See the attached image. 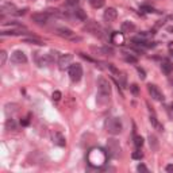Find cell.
Listing matches in <instances>:
<instances>
[{
	"mask_svg": "<svg viewBox=\"0 0 173 173\" xmlns=\"http://www.w3.org/2000/svg\"><path fill=\"white\" fill-rule=\"evenodd\" d=\"M72 60H73L72 54H64V56H61L60 58H58V65H60V68H61V69H65V68H68Z\"/></svg>",
	"mask_w": 173,
	"mask_h": 173,
	"instance_id": "obj_11",
	"label": "cell"
},
{
	"mask_svg": "<svg viewBox=\"0 0 173 173\" xmlns=\"http://www.w3.org/2000/svg\"><path fill=\"white\" fill-rule=\"evenodd\" d=\"M23 42L25 43H33V45H45L43 41H41L38 38H25L23 39Z\"/></svg>",
	"mask_w": 173,
	"mask_h": 173,
	"instance_id": "obj_19",
	"label": "cell"
},
{
	"mask_svg": "<svg viewBox=\"0 0 173 173\" xmlns=\"http://www.w3.org/2000/svg\"><path fill=\"white\" fill-rule=\"evenodd\" d=\"M149 144H150L151 150H157L158 149V140L155 135H150V137H149Z\"/></svg>",
	"mask_w": 173,
	"mask_h": 173,
	"instance_id": "obj_17",
	"label": "cell"
},
{
	"mask_svg": "<svg viewBox=\"0 0 173 173\" xmlns=\"http://www.w3.org/2000/svg\"><path fill=\"white\" fill-rule=\"evenodd\" d=\"M168 31H171V33H173V26H171V27H168Z\"/></svg>",
	"mask_w": 173,
	"mask_h": 173,
	"instance_id": "obj_35",
	"label": "cell"
},
{
	"mask_svg": "<svg viewBox=\"0 0 173 173\" xmlns=\"http://www.w3.org/2000/svg\"><path fill=\"white\" fill-rule=\"evenodd\" d=\"M138 73L141 74V79H145V77H146V76H145V70L141 69V68H138Z\"/></svg>",
	"mask_w": 173,
	"mask_h": 173,
	"instance_id": "obj_32",
	"label": "cell"
},
{
	"mask_svg": "<svg viewBox=\"0 0 173 173\" xmlns=\"http://www.w3.org/2000/svg\"><path fill=\"white\" fill-rule=\"evenodd\" d=\"M6 127H7V130H10V128H12V130H16V124H15V122H14V119H8V120H7Z\"/></svg>",
	"mask_w": 173,
	"mask_h": 173,
	"instance_id": "obj_24",
	"label": "cell"
},
{
	"mask_svg": "<svg viewBox=\"0 0 173 173\" xmlns=\"http://www.w3.org/2000/svg\"><path fill=\"white\" fill-rule=\"evenodd\" d=\"M20 123H22L23 126H27V124H29V116H27V118H25V119H23L22 122H20Z\"/></svg>",
	"mask_w": 173,
	"mask_h": 173,
	"instance_id": "obj_34",
	"label": "cell"
},
{
	"mask_svg": "<svg viewBox=\"0 0 173 173\" xmlns=\"http://www.w3.org/2000/svg\"><path fill=\"white\" fill-rule=\"evenodd\" d=\"M6 60H7V53L4 50H2V52H0V65H4Z\"/></svg>",
	"mask_w": 173,
	"mask_h": 173,
	"instance_id": "obj_26",
	"label": "cell"
},
{
	"mask_svg": "<svg viewBox=\"0 0 173 173\" xmlns=\"http://www.w3.org/2000/svg\"><path fill=\"white\" fill-rule=\"evenodd\" d=\"M147 91H149V93H150L151 99H154L157 101H162V100H164V95H162V92L155 85H153V84H149V85H147Z\"/></svg>",
	"mask_w": 173,
	"mask_h": 173,
	"instance_id": "obj_8",
	"label": "cell"
},
{
	"mask_svg": "<svg viewBox=\"0 0 173 173\" xmlns=\"http://www.w3.org/2000/svg\"><path fill=\"white\" fill-rule=\"evenodd\" d=\"M111 42L115 43V45H123V43H124L123 33H119V31L112 33V35H111Z\"/></svg>",
	"mask_w": 173,
	"mask_h": 173,
	"instance_id": "obj_13",
	"label": "cell"
},
{
	"mask_svg": "<svg viewBox=\"0 0 173 173\" xmlns=\"http://www.w3.org/2000/svg\"><path fill=\"white\" fill-rule=\"evenodd\" d=\"M69 77L73 83H79L83 77V68L80 64H73L69 66Z\"/></svg>",
	"mask_w": 173,
	"mask_h": 173,
	"instance_id": "obj_4",
	"label": "cell"
},
{
	"mask_svg": "<svg viewBox=\"0 0 173 173\" xmlns=\"http://www.w3.org/2000/svg\"><path fill=\"white\" fill-rule=\"evenodd\" d=\"M169 49H171V50H173V42L171 43V45H169Z\"/></svg>",
	"mask_w": 173,
	"mask_h": 173,
	"instance_id": "obj_36",
	"label": "cell"
},
{
	"mask_svg": "<svg viewBox=\"0 0 173 173\" xmlns=\"http://www.w3.org/2000/svg\"><path fill=\"white\" fill-rule=\"evenodd\" d=\"M130 89H131V92H133L134 95L138 93V85H135V84H133V85L130 87Z\"/></svg>",
	"mask_w": 173,
	"mask_h": 173,
	"instance_id": "obj_31",
	"label": "cell"
},
{
	"mask_svg": "<svg viewBox=\"0 0 173 173\" xmlns=\"http://www.w3.org/2000/svg\"><path fill=\"white\" fill-rule=\"evenodd\" d=\"M74 14H76V16L79 18L80 20H87V14L84 10H81V8H77L76 11H74Z\"/></svg>",
	"mask_w": 173,
	"mask_h": 173,
	"instance_id": "obj_20",
	"label": "cell"
},
{
	"mask_svg": "<svg viewBox=\"0 0 173 173\" xmlns=\"http://www.w3.org/2000/svg\"><path fill=\"white\" fill-rule=\"evenodd\" d=\"M111 95V87H110V83L104 79V77H100L97 80V101L99 104H103L104 101L108 100Z\"/></svg>",
	"mask_w": 173,
	"mask_h": 173,
	"instance_id": "obj_2",
	"label": "cell"
},
{
	"mask_svg": "<svg viewBox=\"0 0 173 173\" xmlns=\"http://www.w3.org/2000/svg\"><path fill=\"white\" fill-rule=\"evenodd\" d=\"M54 33L58 37H61V38H65V39H70V41H80L81 39L80 37L74 35V33L70 29H68V27H57V29L54 30Z\"/></svg>",
	"mask_w": 173,
	"mask_h": 173,
	"instance_id": "obj_3",
	"label": "cell"
},
{
	"mask_svg": "<svg viewBox=\"0 0 173 173\" xmlns=\"http://www.w3.org/2000/svg\"><path fill=\"white\" fill-rule=\"evenodd\" d=\"M171 107H172V110H173V101H172V104H171Z\"/></svg>",
	"mask_w": 173,
	"mask_h": 173,
	"instance_id": "obj_38",
	"label": "cell"
},
{
	"mask_svg": "<svg viewBox=\"0 0 173 173\" xmlns=\"http://www.w3.org/2000/svg\"><path fill=\"white\" fill-rule=\"evenodd\" d=\"M84 29L95 37H101V33H103L101 26L97 22H95V20H88V22L85 23V27H84Z\"/></svg>",
	"mask_w": 173,
	"mask_h": 173,
	"instance_id": "obj_6",
	"label": "cell"
},
{
	"mask_svg": "<svg viewBox=\"0 0 173 173\" xmlns=\"http://www.w3.org/2000/svg\"><path fill=\"white\" fill-rule=\"evenodd\" d=\"M137 171H138V172H147L149 169L145 167L144 164H141V165H138V167H137Z\"/></svg>",
	"mask_w": 173,
	"mask_h": 173,
	"instance_id": "obj_30",
	"label": "cell"
},
{
	"mask_svg": "<svg viewBox=\"0 0 173 173\" xmlns=\"http://www.w3.org/2000/svg\"><path fill=\"white\" fill-rule=\"evenodd\" d=\"M107 151H104L103 149L100 147H93L89 150V153H88L87 158H88V162H89L91 167H95V168H100L103 167L104 164H106L107 161Z\"/></svg>",
	"mask_w": 173,
	"mask_h": 173,
	"instance_id": "obj_1",
	"label": "cell"
},
{
	"mask_svg": "<svg viewBox=\"0 0 173 173\" xmlns=\"http://www.w3.org/2000/svg\"><path fill=\"white\" fill-rule=\"evenodd\" d=\"M107 150L111 157H118L120 154V145L116 140H108L107 142Z\"/></svg>",
	"mask_w": 173,
	"mask_h": 173,
	"instance_id": "obj_7",
	"label": "cell"
},
{
	"mask_svg": "<svg viewBox=\"0 0 173 173\" xmlns=\"http://www.w3.org/2000/svg\"><path fill=\"white\" fill-rule=\"evenodd\" d=\"M134 145L138 149H141L142 146H144V138H142V137H135L134 138Z\"/></svg>",
	"mask_w": 173,
	"mask_h": 173,
	"instance_id": "obj_22",
	"label": "cell"
},
{
	"mask_svg": "<svg viewBox=\"0 0 173 173\" xmlns=\"http://www.w3.org/2000/svg\"><path fill=\"white\" fill-rule=\"evenodd\" d=\"M89 3L93 8H101L104 6V0H89Z\"/></svg>",
	"mask_w": 173,
	"mask_h": 173,
	"instance_id": "obj_21",
	"label": "cell"
},
{
	"mask_svg": "<svg viewBox=\"0 0 173 173\" xmlns=\"http://www.w3.org/2000/svg\"><path fill=\"white\" fill-rule=\"evenodd\" d=\"M124 61L130 64H137V58L134 56H128V54H124Z\"/></svg>",
	"mask_w": 173,
	"mask_h": 173,
	"instance_id": "obj_25",
	"label": "cell"
},
{
	"mask_svg": "<svg viewBox=\"0 0 173 173\" xmlns=\"http://www.w3.org/2000/svg\"><path fill=\"white\" fill-rule=\"evenodd\" d=\"M135 30V25L133 22H128V20H126V22L122 23L120 26V31L123 34H127V33H133Z\"/></svg>",
	"mask_w": 173,
	"mask_h": 173,
	"instance_id": "obj_14",
	"label": "cell"
},
{
	"mask_svg": "<svg viewBox=\"0 0 173 173\" xmlns=\"http://www.w3.org/2000/svg\"><path fill=\"white\" fill-rule=\"evenodd\" d=\"M101 54H106V56H114V50L108 46L101 47Z\"/></svg>",
	"mask_w": 173,
	"mask_h": 173,
	"instance_id": "obj_23",
	"label": "cell"
},
{
	"mask_svg": "<svg viewBox=\"0 0 173 173\" xmlns=\"http://www.w3.org/2000/svg\"><path fill=\"white\" fill-rule=\"evenodd\" d=\"M79 3H80L79 0H66V4L68 6H72V7H76Z\"/></svg>",
	"mask_w": 173,
	"mask_h": 173,
	"instance_id": "obj_29",
	"label": "cell"
},
{
	"mask_svg": "<svg viewBox=\"0 0 173 173\" xmlns=\"http://www.w3.org/2000/svg\"><path fill=\"white\" fill-rule=\"evenodd\" d=\"M107 131L112 135H118L122 131V123L118 118H111L107 122Z\"/></svg>",
	"mask_w": 173,
	"mask_h": 173,
	"instance_id": "obj_5",
	"label": "cell"
},
{
	"mask_svg": "<svg viewBox=\"0 0 173 173\" xmlns=\"http://www.w3.org/2000/svg\"><path fill=\"white\" fill-rule=\"evenodd\" d=\"M142 157H144V154H142L140 150H138V151H134V153H133V158H135V160H141Z\"/></svg>",
	"mask_w": 173,
	"mask_h": 173,
	"instance_id": "obj_28",
	"label": "cell"
},
{
	"mask_svg": "<svg viewBox=\"0 0 173 173\" xmlns=\"http://www.w3.org/2000/svg\"><path fill=\"white\" fill-rule=\"evenodd\" d=\"M150 123H151V126H153L155 130L162 131V124L160 123V122H158V119L154 116V115H153V116H150Z\"/></svg>",
	"mask_w": 173,
	"mask_h": 173,
	"instance_id": "obj_18",
	"label": "cell"
},
{
	"mask_svg": "<svg viewBox=\"0 0 173 173\" xmlns=\"http://www.w3.org/2000/svg\"><path fill=\"white\" fill-rule=\"evenodd\" d=\"M47 18H49V14L47 12H35L31 15V19L35 23H38V25H45Z\"/></svg>",
	"mask_w": 173,
	"mask_h": 173,
	"instance_id": "obj_10",
	"label": "cell"
},
{
	"mask_svg": "<svg viewBox=\"0 0 173 173\" xmlns=\"http://www.w3.org/2000/svg\"><path fill=\"white\" fill-rule=\"evenodd\" d=\"M26 61H27V57L22 50H16V52H14L11 54V62L14 64H25Z\"/></svg>",
	"mask_w": 173,
	"mask_h": 173,
	"instance_id": "obj_9",
	"label": "cell"
},
{
	"mask_svg": "<svg viewBox=\"0 0 173 173\" xmlns=\"http://www.w3.org/2000/svg\"><path fill=\"white\" fill-rule=\"evenodd\" d=\"M169 19H171V20H173V15H171V16H169Z\"/></svg>",
	"mask_w": 173,
	"mask_h": 173,
	"instance_id": "obj_37",
	"label": "cell"
},
{
	"mask_svg": "<svg viewBox=\"0 0 173 173\" xmlns=\"http://www.w3.org/2000/svg\"><path fill=\"white\" fill-rule=\"evenodd\" d=\"M61 96H62V95H61V92H60V91H54V92H53V95H52L53 100H56V101H58V100L61 99Z\"/></svg>",
	"mask_w": 173,
	"mask_h": 173,
	"instance_id": "obj_27",
	"label": "cell"
},
{
	"mask_svg": "<svg viewBox=\"0 0 173 173\" xmlns=\"http://www.w3.org/2000/svg\"><path fill=\"white\" fill-rule=\"evenodd\" d=\"M104 20L106 22H114L115 19L118 18V12L115 8H107L106 11H104Z\"/></svg>",
	"mask_w": 173,
	"mask_h": 173,
	"instance_id": "obj_12",
	"label": "cell"
},
{
	"mask_svg": "<svg viewBox=\"0 0 173 173\" xmlns=\"http://www.w3.org/2000/svg\"><path fill=\"white\" fill-rule=\"evenodd\" d=\"M53 141L56 145H58V146H65V138H64V135L61 133H56L53 135Z\"/></svg>",
	"mask_w": 173,
	"mask_h": 173,
	"instance_id": "obj_15",
	"label": "cell"
},
{
	"mask_svg": "<svg viewBox=\"0 0 173 173\" xmlns=\"http://www.w3.org/2000/svg\"><path fill=\"white\" fill-rule=\"evenodd\" d=\"M167 172H169V173H173V165H167Z\"/></svg>",
	"mask_w": 173,
	"mask_h": 173,
	"instance_id": "obj_33",
	"label": "cell"
},
{
	"mask_svg": "<svg viewBox=\"0 0 173 173\" xmlns=\"http://www.w3.org/2000/svg\"><path fill=\"white\" fill-rule=\"evenodd\" d=\"M161 69L164 70V72L167 73V74H169V73H171L172 70H173V65H172L171 62H169V61H164V62L161 64Z\"/></svg>",
	"mask_w": 173,
	"mask_h": 173,
	"instance_id": "obj_16",
	"label": "cell"
}]
</instances>
